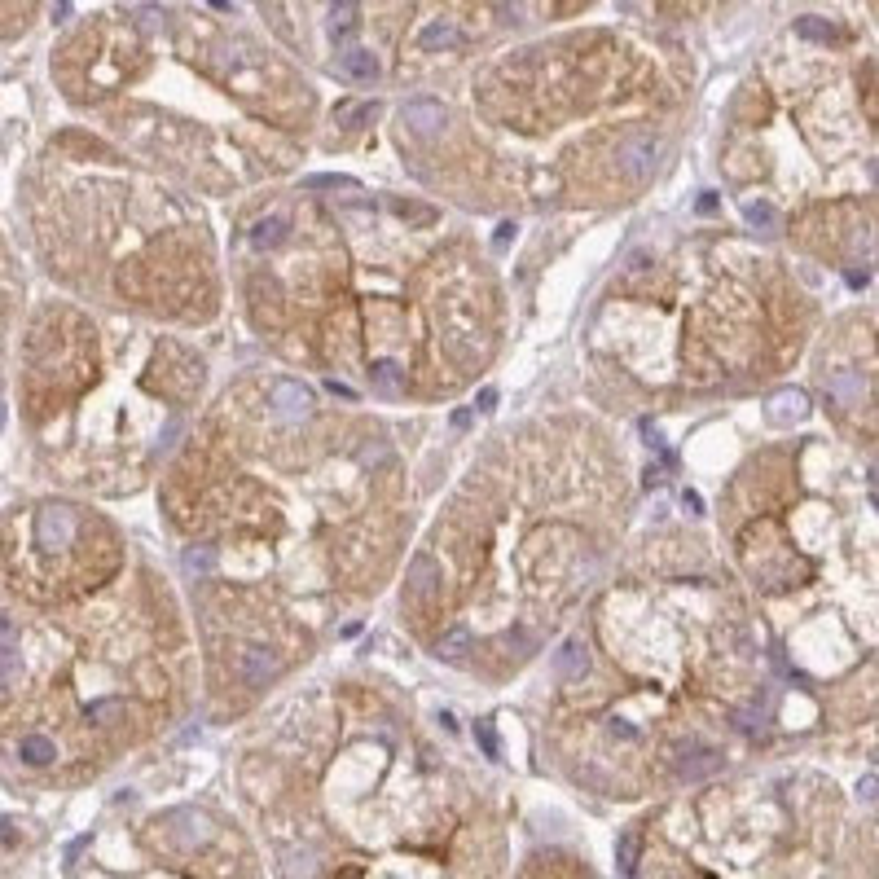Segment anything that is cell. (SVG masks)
<instances>
[{"label": "cell", "mask_w": 879, "mask_h": 879, "mask_svg": "<svg viewBox=\"0 0 879 879\" xmlns=\"http://www.w3.org/2000/svg\"><path fill=\"white\" fill-rule=\"evenodd\" d=\"M75 537V510L71 506H44L36 515V541L40 545H71Z\"/></svg>", "instance_id": "1"}, {"label": "cell", "mask_w": 879, "mask_h": 879, "mask_svg": "<svg viewBox=\"0 0 879 879\" xmlns=\"http://www.w3.org/2000/svg\"><path fill=\"white\" fill-rule=\"evenodd\" d=\"M273 405L282 418H308L313 414V392L295 378H282V383H273Z\"/></svg>", "instance_id": "2"}, {"label": "cell", "mask_w": 879, "mask_h": 879, "mask_svg": "<svg viewBox=\"0 0 879 879\" xmlns=\"http://www.w3.org/2000/svg\"><path fill=\"white\" fill-rule=\"evenodd\" d=\"M400 119H405V124L414 128V132H422V137H431V132L444 128V106H440V102H427V97H414V102H405Z\"/></svg>", "instance_id": "3"}, {"label": "cell", "mask_w": 879, "mask_h": 879, "mask_svg": "<svg viewBox=\"0 0 879 879\" xmlns=\"http://www.w3.org/2000/svg\"><path fill=\"white\" fill-rule=\"evenodd\" d=\"M677 774L686 778V783H699V778H708V774H717L721 770V756L712 752V748H695V752H686V756H677Z\"/></svg>", "instance_id": "4"}, {"label": "cell", "mask_w": 879, "mask_h": 879, "mask_svg": "<svg viewBox=\"0 0 879 879\" xmlns=\"http://www.w3.org/2000/svg\"><path fill=\"white\" fill-rule=\"evenodd\" d=\"M339 71L356 84H370V80H378V58L370 49H343L339 53Z\"/></svg>", "instance_id": "5"}, {"label": "cell", "mask_w": 879, "mask_h": 879, "mask_svg": "<svg viewBox=\"0 0 879 879\" xmlns=\"http://www.w3.org/2000/svg\"><path fill=\"white\" fill-rule=\"evenodd\" d=\"M405 581H409V589H414L418 598L436 594V589H440V567H436V559H427V554H418V559L409 563Z\"/></svg>", "instance_id": "6"}, {"label": "cell", "mask_w": 879, "mask_h": 879, "mask_svg": "<svg viewBox=\"0 0 879 879\" xmlns=\"http://www.w3.org/2000/svg\"><path fill=\"white\" fill-rule=\"evenodd\" d=\"M242 677H247V686H264L269 677H277V660H273V651H264V647L242 651Z\"/></svg>", "instance_id": "7"}, {"label": "cell", "mask_w": 879, "mask_h": 879, "mask_svg": "<svg viewBox=\"0 0 879 879\" xmlns=\"http://www.w3.org/2000/svg\"><path fill=\"white\" fill-rule=\"evenodd\" d=\"M286 238H291V225H286V216H264V220H255V229H251V242H255L260 251L282 247Z\"/></svg>", "instance_id": "8"}, {"label": "cell", "mask_w": 879, "mask_h": 879, "mask_svg": "<svg viewBox=\"0 0 879 879\" xmlns=\"http://www.w3.org/2000/svg\"><path fill=\"white\" fill-rule=\"evenodd\" d=\"M805 414H809L805 392H778V396L770 400V422H778V427H787V422H796V418H805Z\"/></svg>", "instance_id": "9"}, {"label": "cell", "mask_w": 879, "mask_h": 879, "mask_svg": "<svg viewBox=\"0 0 879 879\" xmlns=\"http://www.w3.org/2000/svg\"><path fill=\"white\" fill-rule=\"evenodd\" d=\"M554 669H559L563 677H585V669H589V655H585V647L581 642H563V651L554 655Z\"/></svg>", "instance_id": "10"}, {"label": "cell", "mask_w": 879, "mask_h": 879, "mask_svg": "<svg viewBox=\"0 0 879 879\" xmlns=\"http://www.w3.org/2000/svg\"><path fill=\"white\" fill-rule=\"evenodd\" d=\"M18 756L27 765H49L53 756H58V748H53V739H44V734H27V739H22V748H18Z\"/></svg>", "instance_id": "11"}, {"label": "cell", "mask_w": 879, "mask_h": 879, "mask_svg": "<svg viewBox=\"0 0 879 879\" xmlns=\"http://www.w3.org/2000/svg\"><path fill=\"white\" fill-rule=\"evenodd\" d=\"M466 651H471V633H466V629H449V633H444V638L436 642V655H440V660H462Z\"/></svg>", "instance_id": "12"}, {"label": "cell", "mask_w": 879, "mask_h": 879, "mask_svg": "<svg viewBox=\"0 0 879 879\" xmlns=\"http://www.w3.org/2000/svg\"><path fill=\"white\" fill-rule=\"evenodd\" d=\"M119 717H124V704H119V699H97V704L84 708V721H93V726H115Z\"/></svg>", "instance_id": "13"}, {"label": "cell", "mask_w": 879, "mask_h": 879, "mask_svg": "<svg viewBox=\"0 0 879 879\" xmlns=\"http://www.w3.org/2000/svg\"><path fill=\"white\" fill-rule=\"evenodd\" d=\"M370 115H374L370 102H343V106H335V124H343V128H356V119H370Z\"/></svg>", "instance_id": "14"}, {"label": "cell", "mask_w": 879, "mask_h": 879, "mask_svg": "<svg viewBox=\"0 0 879 879\" xmlns=\"http://www.w3.org/2000/svg\"><path fill=\"white\" fill-rule=\"evenodd\" d=\"M453 40H458V31H453L449 22H436V27L422 31V49H449Z\"/></svg>", "instance_id": "15"}, {"label": "cell", "mask_w": 879, "mask_h": 879, "mask_svg": "<svg viewBox=\"0 0 879 879\" xmlns=\"http://www.w3.org/2000/svg\"><path fill=\"white\" fill-rule=\"evenodd\" d=\"M796 31H800L805 40H836V27H831L827 18H800Z\"/></svg>", "instance_id": "16"}, {"label": "cell", "mask_w": 879, "mask_h": 879, "mask_svg": "<svg viewBox=\"0 0 879 879\" xmlns=\"http://www.w3.org/2000/svg\"><path fill=\"white\" fill-rule=\"evenodd\" d=\"M18 677H22V660H18L14 651H5V655H0V691L18 686Z\"/></svg>", "instance_id": "17"}, {"label": "cell", "mask_w": 879, "mask_h": 879, "mask_svg": "<svg viewBox=\"0 0 879 879\" xmlns=\"http://www.w3.org/2000/svg\"><path fill=\"white\" fill-rule=\"evenodd\" d=\"M743 220H748V225H756V229H770L778 216H774L770 203H748V207H743Z\"/></svg>", "instance_id": "18"}, {"label": "cell", "mask_w": 879, "mask_h": 879, "mask_svg": "<svg viewBox=\"0 0 879 879\" xmlns=\"http://www.w3.org/2000/svg\"><path fill=\"white\" fill-rule=\"evenodd\" d=\"M475 739H480L484 756H502V743H497V730H493V721H475Z\"/></svg>", "instance_id": "19"}, {"label": "cell", "mask_w": 879, "mask_h": 879, "mask_svg": "<svg viewBox=\"0 0 879 879\" xmlns=\"http://www.w3.org/2000/svg\"><path fill=\"white\" fill-rule=\"evenodd\" d=\"M370 378H374V387H383V392H396V383H400V374H396L392 361H378L370 370Z\"/></svg>", "instance_id": "20"}, {"label": "cell", "mask_w": 879, "mask_h": 879, "mask_svg": "<svg viewBox=\"0 0 879 879\" xmlns=\"http://www.w3.org/2000/svg\"><path fill=\"white\" fill-rule=\"evenodd\" d=\"M651 163H655V141L638 137V141H633V172H647Z\"/></svg>", "instance_id": "21"}, {"label": "cell", "mask_w": 879, "mask_h": 879, "mask_svg": "<svg viewBox=\"0 0 879 879\" xmlns=\"http://www.w3.org/2000/svg\"><path fill=\"white\" fill-rule=\"evenodd\" d=\"M211 563H216V554L203 550V545H194V550H185V567H189V572H198V576H203V572H211Z\"/></svg>", "instance_id": "22"}, {"label": "cell", "mask_w": 879, "mask_h": 879, "mask_svg": "<svg viewBox=\"0 0 879 879\" xmlns=\"http://www.w3.org/2000/svg\"><path fill=\"white\" fill-rule=\"evenodd\" d=\"M352 22H356V5H335V9H330V31H335V40L352 27Z\"/></svg>", "instance_id": "23"}, {"label": "cell", "mask_w": 879, "mask_h": 879, "mask_svg": "<svg viewBox=\"0 0 879 879\" xmlns=\"http://www.w3.org/2000/svg\"><path fill=\"white\" fill-rule=\"evenodd\" d=\"M392 207H396V216H405V220H422V225H427V220L436 216L431 207H422V203H405V198H396Z\"/></svg>", "instance_id": "24"}, {"label": "cell", "mask_w": 879, "mask_h": 879, "mask_svg": "<svg viewBox=\"0 0 879 879\" xmlns=\"http://www.w3.org/2000/svg\"><path fill=\"white\" fill-rule=\"evenodd\" d=\"M14 647H18V625H14V616H5V611H0V655L14 651Z\"/></svg>", "instance_id": "25"}, {"label": "cell", "mask_w": 879, "mask_h": 879, "mask_svg": "<svg viewBox=\"0 0 879 879\" xmlns=\"http://www.w3.org/2000/svg\"><path fill=\"white\" fill-rule=\"evenodd\" d=\"M308 185H313V189H321V185H326V189L330 185H335V189H352L356 181H352V176H308Z\"/></svg>", "instance_id": "26"}, {"label": "cell", "mask_w": 879, "mask_h": 879, "mask_svg": "<svg viewBox=\"0 0 879 879\" xmlns=\"http://www.w3.org/2000/svg\"><path fill=\"white\" fill-rule=\"evenodd\" d=\"M475 405H480L484 414H488V409H497V392H493V387H484V392L475 396Z\"/></svg>", "instance_id": "27"}, {"label": "cell", "mask_w": 879, "mask_h": 879, "mask_svg": "<svg viewBox=\"0 0 879 879\" xmlns=\"http://www.w3.org/2000/svg\"><path fill=\"white\" fill-rule=\"evenodd\" d=\"M611 734H620V739H638V730H633L629 721H611Z\"/></svg>", "instance_id": "28"}, {"label": "cell", "mask_w": 879, "mask_h": 879, "mask_svg": "<svg viewBox=\"0 0 879 879\" xmlns=\"http://www.w3.org/2000/svg\"><path fill=\"white\" fill-rule=\"evenodd\" d=\"M858 792H862V800H875V774H866V778H862Z\"/></svg>", "instance_id": "29"}, {"label": "cell", "mask_w": 879, "mask_h": 879, "mask_svg": "<svg viewBox=\"0 0 879 879\" xmlns=\"http://www.w3.org/2000/svg\"><path fill=\"white\" fill-rule=\"evenodd\" d=\"M510 238H515V225H502V229H497V251H502Z\"/></svg>", "instance_id": "30"}, {"label": "cell", "mask_w": 879, "mask_h": 879, "mask_svg": "<svg viewBox=\"0 0 879 879\" xmlns=\"http://www.w3.org/2000/svg\"><path fill=\"white\" fill-rule=\"evenodd\" d=\"M699 211H704V216H712V211H717V198L704 194V198H699Z\"/></svg>", "instance_id": "31"}, {"label": "cell", "mask_w": 879, "mask_h": 879, "mask_svg": "<svg viewBox=\"0 0 879 879\" xmlns=\"http://www.w3.org/2000/svg\"><path fill=\"white\" fill-rule=\"evenodd\" d=\"M682 502H686V506H691V515H699V506H704V502H699V493H686V497H682Z\"/></svg>", "instance_id": "32"}]
</instances>
